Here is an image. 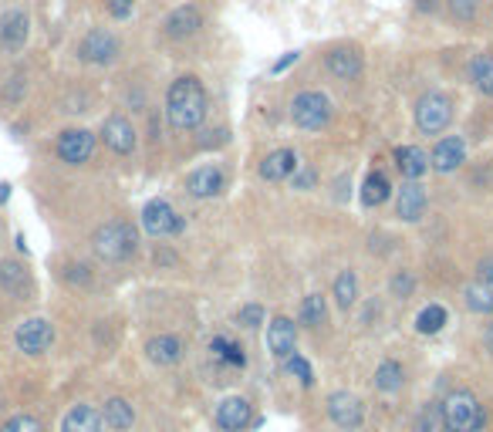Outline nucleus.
I'll use <instances>...</instances> for the list:
<instances>
[{
    "instance_id": "nucleus-1",
    "label": "nucleus",
    "mask_w": 493,
    "mask_h": 432,
    "mask_svg": "<svg viewBox=\"0 0 493 432\" xmlns=\"http://www.w3.org/2000/svg\"><path fill=\"white\" fill-rule=\"evenodd\" d=\"M206 109H210V99H206V89L196 75H183L169 85L166 119L173 129H180V132L200 129L203 119H206Z\"/></svg>"
},
{
    "instance_id": "nucleus-2",
    "label": "nucleus",
    "mask_w": 493,
    "mask_h": 432,
    "mask_svg": "<svg viewBox=\"0 0 493 432\" xmlns=\"http://www.w3.org/2000/svg\"><path fill=\"white\" fill-rule=\"evenodd\" d=\"M439 419H443V429L446 432H480L487 426V412H483L480 399L473 392L456 388L439 406Z\"/></svg>"
},
{
    "instance_id": "nucleus-3",
    "label": "nucleus",
    "mask_w": 493,
    "mask_h": 432,
    "mask_svg": "<svg viewBox=\"0 0 493 432\" xmlns=\"http://www.w3.org/2000/svg\"><path fill=\"white\" fill-rule=\"evenodd\" d=\"M91 250L101 257V260H109V264H122L129 257H135L139 250V230H135L129 220H112L99 227L95 237H91Z\"/></svg>"
},
{
    "instance_id": "nucleus-4",
    "label": "nucleus",
    "mask_w": 493,
    "mask_h": 432,
    "mask_svg": "<svg viewBox=\"0 0 493 432\" xmlns=\"http://www.w3.org/2000/svg\"><path fill=\"white\" fill-rule=\"evenodd\" d=\"M453 122V99L446 91H426L415 101V129L423 135H439Z\"/></svg>"
},
{
    "instance_id": "nucleus-5",
    "label": "nucleus",
    "mask_w": 493,
    "mask_h": 432,
    "mask_svg": "<svg viewBox=\"0 0 493 432\" xmlns=\"http://www.w3.org/2000/svg\"><path fill=\"white\" fill-rule=\"evenodd\" d=\"M328 119H331V101L328 95L321 91H301V95H294L291 101V122L304 132H318V129H325Z\"/></svg>"
},
{
    "instance_id": "nucleus-6",
    "label": "nucleus",
    "mask_w": 493,
    "mask_h": 432,
    "mask_svg": "<svg viewBox=\"0 0 493 432\" xmlns=\"http://www.w3.org/2000/svg\"><path fill=\"white\" fill-rule=\"evenodd\" d=\"M119 55H122V45H119V37H115L112 31H105V27L89 31L79 45V58L85 65H112Z\"/></svg>"
},
{
    "instance_id": "nucleus-7",
    "label": "nucleus",
    "mask_w": 493,
    "mask_h": 432,
    "mask_svg": "<svg viewBox=\"0 0 493 432\" xmlns=\"http://www.w3.org/2000/svg\"><path fill=\"white\" fill-rule=\"evenodd\" d=\"M328 419L335 422L338 429H362L365 426V402L351 392H331L328 395Z\"/></svg>"
},
{
    "instance_id": "nucleus-8",
    "label": "nucleus",
    "mask_w": 493,
    "mask_h": 432,
    "mask_svg": "<svg viewBox=\"0 0 493 432\" xmlns=\"http://www.w3.org/2000/svg\"><path fill=\"white\" fill-rule=\"evenodd\" d=\"M55 153L68 166H85L91 159V153H95V135L89 129H65V132L58 135Z\"/></svg>"
},
{
    "instance_id": "nucleus-9",
    "label": "nucleus",
    "mask_w": 493,
    "mask_h": 432,
    "mask_svg": "<svg viewBox=\"0 0 493 432\" xmlns=\"http://www.w3.org/2000/svg\"><path fill=\"white\" fill-rule=\"evenodd\" d=\"M14 342H17V348H21L24 355H45L47 348L55 344V328H51V321H45V318H27V321L17 328Z\"/></svg>"
},
{
    "instance_id": "nucleus-10",
    "label": "nucleus",
    "mask_w": 493,
    "mask_h": 432,
    "mask_svg": "<svg viewBox=\"0 0 493 432\" xmlns=\"http://www.w3.org/2000/svg\"><path fill=\"white\" fill-rule=\"evenodd\" d=\"M214 422L220 432H244L254 422V409L244 395H226V399L216 402Z\"/></svg>"
},
{
    "instance_id": "nucleus-11",
    "label": "nucleus",
    "mask_w": 493,
    "mask_h": 432,
    "mask_svg": "<svg viewBox=\"0 0 493 432\" xmlns=\"http://www.w3.org/2000/svg\"><path fill=\"white\" fill-rule=\"evenodd\" d=\"M463 163H467V139L463 135H443L429 153V166L443 173V176L463 169Z\"/></svg>"
},
{
    "instance_id": "nucleus-12",
    "label": "nucleus",
    "mask_w": 493,
    "mask_h": 432,
    "mask_svg": "<svg viewBox=\"0 0 493 432\" xmlns=\"http://www.w3.org/2000/svg\"><path fill=\"white\" fill-rule=\"evenodd\" d=\"M142 230H146L149 237H173V233L183 230V220L166 200H152L146 203V210H142Z\"/></svg>"
},
{
    "instance_id": "nucleus-13",
    "label": "nucleus",
    "mask_w": 493,
    "mask_h": 432,
    "mask_svg": "<svg viewBox=\"0 0 493 432\" xmlns=\"http://www.w3.org/2000/svg\"><path fill=\"white\" fill-rule=\"evenodd\" d=\"M426 206H429V196H426V186L419 183V179H409L403 189H399V196H395V216L403 223H415L426 216Z\"/></svg>"
},
{
    "instance_id": "nucleus-14",
    "label": "nucleus",
    "mask_w": 493,
    "mask_h": 432,
    "mask_svg": "<svg viewBox=\"0 0 493 432\" xmlns=\"http://www.w3.org/2000/svg\"><path fill=\"white\" fill-rule=\"evenodd\" d=\"M226 189V176L220 166H200L186 176V193L193 200H214Z\"/></svg>"
},
{
    "instance_id": "nucleus-15",
    "label": "nucleus",
    "mask_w": 493,
    "mask_h": 432,
    "mask_svg": "<svg viewBox=\"0 0 493 432\" xmlns=\"http://www.w3.org/2000/svg\"><path fill=\"white\" fill-rule=\"evenodd\" d=\"M200 27H203V14H200V7H193V4H183V7H176V11H169L166 21H163V34L173 37V41L193 37Z\"/></svg>"
},
{
    "instance_id": "nucleus-16",
    "label": "nucleus",
    "mask_w": 493,
    "mask_h": 432,
    "mask_svg": "<svg viewBox=\"0 0 493 432\" xmlns=\"http://www.w3.org/2000/svg\"><path fill=\"white\" fill-rule=\"evenodd\" d=\"M101 142L109 145L112 153L129 155L135 149V129L125 115H109L105 125H101Z\"/></svg>"
},
{
    "instance_id": "nucleus-17",
    "label": "nucleus",
    "mask_w": 493,
    "mask_h": 432,
    "mask_svg": "<svg viewBox=\"0 0 493 432\" xmlns=\"http://www.w3.org/2000/svg\"><path fill=\"white\" fill-rule=\"evenodd\" d=\"M294 344H298V324L291 321V318H274V321L267 324V348L270 355L278 358V362H284L288 355H294Z\"/></svg>"
},
{
    "instance_id": "nucleus-18",
    "label": "nucleus",
    "mask_w": 493,
    "mask_h": 432,
    "mask_svg": "<svg viewBox=\"0 0 493 432\" xmlns=\"http://www.w3.org/2000/svg\"><path fill=\"white\" fill-rule=\"evenodd\" d=\"M27 34H31V17L24 11H7L0 17V45L7 51H21L27 45Z\"/></svg>"
},
{
    "instance_id": "nucleus-19",
    "label": "nucleus",
    "mask_w": 493,
    "mask_h": 432,
    "mask_svg": "<svg viewBox=\"0 0 493 432\" xmlns=\"http://www.w3.org/2000/svg\"><path fill=\"white\" fill-rule=\"evenodd\" d=\"M298 153L294 149H274L270 155H264V163H260V176L267 179V183H284V179H291L298 173Z\"/></svg>"
},
{
    "instance_id": "nucleus-20",
    "label": "nucleus",
    "mask_w": 493,
    "mask_h": 432,
    "mask_svg": "<svg viewBox=\"0 0 493 432\" xmlns=\"http://www.w3.org/2000/svg\"><path fill=\"white\" fill-rule=\"evenodd\" d=\"M146 358L152 365L169 368V365H180L183 362V342L176 334H156L146 342Z\"/></svg>"
},
{
    "instance_id": "nucleus-21",
    "label": "nucleus",
    "mask_w": 493,
    "mask_h": 432,
    "mask_svg": "<svg viewBox=\"0 0 493 432\" xmlns=\"http://www.w3.org/2000/svg\"><path fill=\"white\" fill-rule=\"evenodd\" d=\"M325 65H328V71L335 78H341V81H355V78L362 75L365 61H362V55L355 47H331L325 55Z\"/></svg>"
},
{
    "instance_id": "nucleus-22",
    "label": "nucleus",
    "mask_w": 493,
    "mask_h": 432,
    "mask_svg": "<svg viewBox=\"0 0 493 432\" xmlns=\"http://www.w3.org/2000/svg\"><path fill=\"white\" fill-rule=\"evenodd\" d=\"M61 432H105V419L95 406H71L61 419Z\"/></svg>"
},
{
    "instance_id": "nucleus-23",
    "label": "nucleus",
    "mask_w": 493,
    "mask_h": 432,
    "mask_svg": "<svg viewBox=\"0 0 493 432\" xmlns=\"http://www.w3.org/2000/svg\"><path fill=\"white\" fill-rule=\"evenodd\" d=\"M395 166L405 179H423L429 169V155L419 145H399L395 149Z\"/></svg>"
},
{
    "instance_id": "nucleus-24",
    "label": "nucleus",
    "mask_w": 493,
    "mask_h": 432,
    "mask_svg": "<svg viewBox=\"0 0 493 432\" xmlns=\"http://www.w3.org/2000/svg\"><path fill=\"white\" fill-rule=\"evenodd\" d=\"M0 288L14 294V298H24L27 290H31V274H27V267L21 260H4L0 264Z\"/></svg>"
},
{
    "instance_id": "nucleus-25",
    "label": "nucleus",
    "mask_w": 493,
    "mask_h": 432,
    "mask_svg": "<svg viewBox=\"0 0 493 432\" xmlns=\"http://www.w3.org/2000/svg\"><path fill=\"white\" fill-rule=\"evenodd\" d=\"M101 419H105V426H109V429L129 432L135 426V412L125 399H109V402H105V409H101Z\"/></svg>"
},
{
    "instance_id": "nucleus-26",
    "label": "nucleus",
    "mask_w": 493,
    "mask_h": 432,
    "mask_svg": "<svg viewBox=\"0 0 493 432\" xmlns=\"http://www.w3.org/2000/svg\"><path fill=\"white\" fill-rule=\"evenodd\" d=\"M389 193H393V183L385 173H369L365 183H362V206H382V203L389 200Z\"/></svg>"
},
{
    "instance_id": "nucleus-27",
    "label": "nucleus",
    "mask_w": 493,
    "mask_h": 432,
    "mask_svg": "<svg viewBox=\"0 0 493 432\" xmlns=\"http://www.w3.org/2000/svg\"><path fill=\"white\" fill-rule=\"evenodd\" d=\"M403 385H405V368L395 358H385L379 365V372H375V388H379L382 395H395Z\"/></svg>"
},
{
    "instance_id": "nucleus-28",
    "label": "nucleus",
    "mask_w": 493,
    "mask_h": 432,
    "mask_svg": "<svg viewBox=\"0 0 493 432\" xmlns=\"http://www.w3.org/2000/svg\"><path fill=\"white\" fill-rule=\"evenodd\" d=\"M331 294H335V304L341 311L355 308V300H359V278H355V270H341L331 284Z\"/></svg>"
},
{
    "instance_id": "nucleus-29",
    "label": "nucleus",
    "mask_w": 493,
    "mask_h": 432,
    "mask_svg": "<svg viewBox=\"0 0 493 432\" xmlns=\"http://www.w3.org/2000/svg\"><path fill=\"white\" fill-rule=\"evenodd\" d=\"M298 321H301L304 328H321V324L328 321V300H325V294H308V298L301 300Z\"/></svg>"
},
{
    "instance_id": "nucleus-30",
    "label": "nucleus",
    "mask_w": 493,
    "mask_h": 432,
    "mask_svg": "<svg viewBox=\"0 0 493 432\" xmlns=\"http://www.w3.org/2000/svg\"><path fill=\"white\" fill-rule=\"evenodd\" d=\"M463 300H467V308L477 311V314H493V284L473 280L470 288L463 290Z\"/></svg>"
},
{
    "instance_id": "nucleus-31",
    "label": "nucleus",
    "mask_w": 493,
    "mask_h": 432,
    "mask_svg": "<svg viewBox=\"0 0 493 432\" xmlns=\"http://www.w3.org/2000/svg\"><path fill=\"white\" fill-rule=\"evenodd\" d=\"M470 81L480 95H493V55H477L470 61Z\"/></svg>"
},
{
    "instance_id": "nucleus-32",
    "label": "nucleus",
    "mask_w": 493,
    "mask_h": 432,
    "mask_svg": "<svg viewBox=\"0 0 493 432\" xmlns=\"http://www.w3.org/2000/svg\"><path fill=\"white\" fill-rule=\"evenodd\" d=\"M210 352H214L216 358H224L226 365H234V368H244L246 365L244 348H240L234 338H224V334H216L214 342H210Z\"/></svg>"
},
{
    "instance_id": "nucleus-33",
    "label": "nucleus",
    "mask_w": 493,
    "mask_h": 432,
    "mask_svg": "<svg viewBox=\"0 0 493 432\" xmlns=\"http://www.w3.org/2000/svg\"><path fill=\"white\" fill-rule=\"evenodd\" d=\"M446 308L443 304H426V308L419 311V318H415V332L419 334H436L443 332V324H446Z\"/></svg>"
},
{
    "instance_id": "nucleus-34",
    "label": "nucleus",
    "mask_w": 493,
    "mask_h": 432,
    "mask_svg": "<svg viewBox=\"0 0 493 432\" xmlns=\"http://www.w3.org/2000/svg\"><path fill=\"white\" fill-rule=\"evenodd\" d=\"M389 294L393 298H399V300H405V298H413L415 294V274L413 270H395L393 278H389Z\"/></svg>"
},
{
    "instance_id": "nucleus-35",
    "label": "nucleus",
    "mask_w": 493,
    "mask_h": 432,
    "mask_svg": "<svg viewBox=\"0 0 493 432\" xmlns=\"http://www.w3.org/2000/svg\"><path fill=\"white\" fill-rule=\"evenodd\" d=\"M284 372H288V375H298V382H301L304 388L314 385V372H311V365H308V358L288 355L284 358Z\"/></svg>"
},
{
    "instance_id": "nucleus-36",
    "label": "nucleus",
    "mask_w": 493,
    "mask_h": 432,
    "mask_svg": "<svg viewBox=\"0 0 493 432\" xmlns=\"http://www.w3.org/2000/svg\"><path fill=\"white\" fill-rule=\"evenodd\" d=\"M0 432H45V426H41V419H34V416L21 412V416H14V419L4 422Z\"/></svg>"
},
{
    "instance_id": "nucleus-37",
    "label": "nucleus",
    "mask_w": 493,
    "mask_h": 432,
    "mask_svg": "<svg viewBox=\"0 0 493 432\" xmlns=\"http://www.w3.org/2000/svg\"><path fill=\"white\" fill-rule=\"evenodd\" d=\"M415 432H443V419H439V409L436 406H426V409L419 412V419L413 422Z\"/></svg>"
},
{
    "instance_id": "nucleus-38",
    "label": "nucleus",
    "mask_w": 493,
    "mask_h": 432,
    "mask_svg": "<svg viewBox=\"0 0 493 432\" xmlns=\"http://www.w3.org/2000/svg\"><path fill=\"white\" fill-rule=\"evenodd\" d=\"M260 321H264V304H244L236 311V324L240 328H257Z\"/></svg>"
},
{
    "instance_id": "nucleus-39",
    "label": "nucleus",
    "mask_w": 493,
    "mask_h": 432,
    "mask_svg": "<svg viewBox=\"0 0 493 432\" xmlns=\"http://www.w3.org/2000/svg\"><path fill=\"white\" fill-rule=\"evenodd\" d=\"M446 7L456 21H473L477 17V0H446Z\"/></svg>"
},
{
    "instance_id": "nucleus-40",
    "label": "nucleus",
    "mask_w": 493,
    "mask_h": 432,
    "mask_svg": "<svg viewBox=\"0 0 493 432\" xmlns=\"http://www.w3.org/2000/svg\"><path fill=\"white\" fill-rule=\"evenodd\" d=\"M132 7H135V0H105V11L112 14L115 21H125V17L132 14Z\"/></svg>"
},
{
    "instance_id": "nucleus-41",
    "label": "nucleus",
    "mask_w": 493,
    "mask_h": 432,
    "mask_svg": "<svg viewBox=\"0 0 493 432\" xmlns=\"http://www.w3.org/2000/svg\"><path fill=\"white\" fill-rule=\"evenodd\" d=\"M65 278L71 280V284H91V270L85 264H68Z\"/></svg>"
},
{
    "instance_id": "nucleus-42",
    "label": "nucleus",
    "mask_w": 493,
    "mask_h": 432,
    "mask_svg": "<svg viewBox=\"0 0 493 432\" xmlns=\"http://www.w3.org/2000/svg\"><path fill=\"white\" fill-rule=\"evenodd\" d=\"M291 186L294 189H311L314 186V169H301V173H294Z\"/></svg>"
},
{
    "instance_id": "nucleus-43",
    "label": "nucleus",
    "mask_w": 493,
    "mask_h": 432,
    "mask_svg": "<svg viewBox=\"0 0 493 432\" xmlns=\"http://www.w3.org/2000/svg\"><path fill=\"white\" fill-rule=\"evenodd\" d=\"M375 318H379V300L372 298L369 304H365V311H362V324H372Z\"/></svg>"
},
{
    "instance_id": "nucleus-44",
    "label": "nucleus",
    "mask_w": 493,
    "mask_h": 432,
    "mask_svg": "<svg viewBox=\"0 0 493 432\" xmlns=\"http://www.w3.org/2000/svg\"><path fill=\"white\" fill-rule=\"evenodd\" d=\"M477 280L493 284V260H480V267H477Z\"/></svg>"
},
{
    "instance_id": "nucleus-45",
    "label": "nucleus",
    "mask_w": 493,
    "mask_h": 432,
    "mask_svg": "<svg viewBox=\"0 0 493 432\" xmlns=\"http://www.w3.org/2000/svg\"><path fill=\"white\" fill-rule=\"evenodd\" d=\"M294 61H298V51H291V55H288V58H280L278 65H274V71H284V68H291Z\"/></svg>"
},
{
    "instance_id": "nucleus-46",
    "label": "nucleus",
    "mask_w": 493,
    "mask_h": 432,
    "mask_svg": "<svg viewBox=\"0 0 493 432\" xmlns=\"http://www.w3.org/2000/svg\"><path fill=\"white\" fill-rule=\"evenodd\" d=\"M7 196H11V186H7V183H0V203H7Z\"/></svg>"
},
{
    "instance_id": "nucleus-47",
    "label": "nucleus",
    "mask_w": 493,
    "mask_h": 432,
    "mask_svg": "<svg viewBox=\"0 0 493 432\" xmlns=\"http://www.w3.org/2000/svg\"><path fill=\"white\" fill-rule=\"evenodd\" d=\"M487 352L493 355V324H490V332H487Z\"/></svg>"
},
{
    "instance_id": "nucleus-48",
    "label": "nucleus",
    "mask_w": 493,
    "mask_h": 432,
    "mask_svg": "<svg viewBox=\"0 0 493 432\" xmlns=\"http://www.w3.org/2000/svg\"><path fill=\"white\" fill-rule=\"evenodd\" d=\"M419 11H433V0H419Z\"/></svg>"
}]
</instances>
